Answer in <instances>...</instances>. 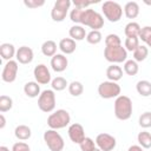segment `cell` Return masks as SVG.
I'll return each mask as SVG.
<instances>
[{
  "label": "cell",
  "mask_w": 151,
  "mask_h": 151,
  "mask_svg": "<svg viewBox=\"0 0 151 151\" xmlns=\"http://www.w3.org/2000/svg\"><path fill=\"white\" fill-rule=\"evenodd\" d=\"M113 110H114V116L119 120H127L132 116L133 106H132V100L124 94H120L119 97L116 98L114 104H113Z\"/></svg>",
  "instance_id": "1"
},
{
  "label": "cell",
  "mask_w": 151,
  "mask_h": 151,
  "mask_svg": "<svg viewBox=\"0 0 151 151\" xmlns=\"http://www.w3.org/2000/svg\"><path fill=\"white\" fill-rule=\"evenodd\" d=\"M70 123H71V116L64 109H59V110L52 112L47 117V125L52 130L64 129L67 125H70Z\"/></svg>",
  "instance_id": "2"
},
{
  "label": "cell",
  "mask_w": 151,
  "mask_h": 151,
  "mask_svg": "<svg viewBox=\"0 0 151 151\" xmlns=\"http://www.w3.org/2000/svg\"><path fill=\"white\" fill-rule=\"evenodd\" d=\"M83 26H87L92 28V31H99L104 26V17L98 13L97 11L92 8H87L83 13L81 18V24Z\"/></svg>",
  "instance_id": "3"
},
{
  "label": "cell",
  "mask_w": 151,
  "mask_h": 151,
  "mask_svg": "<svg viewBox=\"0 0 151 151\" xmlns=\"http://www.w3.org/2000/svg\"><path fill=\"white\" fill-rule=\"evenodd\" d=\"M123 7L116 1H105L101 5V12L110 22H118L123 17Z\"/></svg>",
  "instance_id": "4"
},
{
  "label": "cell",
  "mask_w": 151,
  "mask_h": 151,
  "mask_svg": "<svg viewBox=\"0 0 151 151\" xmlns=\"http://www.w3.org/2000/svg\"><path fill=\"white\" fill-rule=\"evenodd\" d=\"M42 138H44L46 146L51 151H63L65 147L64 138L61 137L59 132H57V130H52V129L46 130L44 132Z\"/></svg>",
  "instance_id": "5"
},
{
  "label": "cell",
  "mask_w": 151,
  "mask_h": 151,
  "mask_svg": "<svg viewBox=\"0 0 151 151\" xmlns=\"http://www.w3.org/2000/svg\"><path fill=\"white\" fill-rule=\"evenodd\" d=\"M55 93L53 90H44L38 97V107L45 113H51L55 109Z\"/></svg>",
  "instance_id": "6"
},
{
  "label": "cell",
  "mask_w": 151,
  "mask_h": 151,
  "mask_svg": "<svg viewBox=\"0 0 151 151\" xmlns=\"http://www.w3.org/2000/svg\"><path fill=\"white\" fill-rule=\"evenodd\" d=\"M104 57L111 64H120L127 60V51L122 45L114 47H105Z\"/></svg>",
  "instance_id": "7"
},
{
  "label": "cell",
  "mask_w": 151,
  "mask_h": 151,
  "mask_svg": "<svg viewBox=\"0 0 151 151\" xmlns=\"http://www.w3.org/2000/svg\"><path fill=\"white\" fill-rule=\"evenodd\" d=\"M120 86L116 81H103L98 85V94L103 99H112L120 96Z\"/></svg>",
  "instance_id": "8"
},
{
  "label": "cell",
  "mask_w": 151,
  "mask_h": 151,
  "mask_svg": "<svg viewBox=\"0 0 151 151\" xmlns=\"http://www.w3.org/2000/svg\"><path fill=\"white\" fill-rule=\"evenodd\" d=\"M72 2L70 0H57L51 9V18L55 22H61L66 19Z\"/></svg>",
  "instance_id": "9"
},
{
  "label": "cell",
  "mask_w": 151,
  "mask_h": 151,
  "mask_svg": "<svg viewBox=\"0 0 151 151\" xmlns=\"http://www.w3.org/2000/svg\"><path fill=\"white\" fill-rule=\"evenodd\" d=\"M96 145L101 151H113L117 145V140L110 133L103 132L96 137Z\"/></svg>",
  "instance_id": "10"
},
{
  "label": "cell",
  "mask_w": 151,
  "mask_h": 151,
  "mask_svg": "<svg viewBox=\"0 0 151 151\" xmlns=\"http://www.w3.org/2000/svg\"><path fill=\"white\" fill-rule=\"evenodd\" d=\"M18 70H19V66H18V61L17 60L6 61V64H5L4 68H2V72H1V79H2V81L8 83V84L13 83L17 79Z\"/></svg>",
  "instance_id": "11"
},
{
  "label": "cell",
  "mask_w": 151,
  "mask_h": 151,
  "mask_svg": "<svg viewBox=\"0 0 151 151\" xmlns=\"http://www.w3.org/2000/svg\"><path fill=\"white\" fill-rule=\"evenodd\" d=\"M33 76L34 79L38 84L40 85H47L52 81V77H51V72L48 70V67L45 64H39L34 67L33 70Z\"/></svg>",
  "instance_id": "12"
},
{
  "label": "cell",
  "mask_w": 151,
  "mask_h": 151,
  "mask_svg": "<svg viewBox=\"0 0 151 151\" xmlns=\"http://www.w3.org/2000/svg\"><path fill=\"white\" fill-rule=\"evenodd\" d=\"M67 133H68V137L71 139L72 143L74 144H80L85 138V130L81 124L79 123H73L68 126V130H67Z\"/></svg>",
  "instance_id": "13"
},
{
  "label": "cell",
  "mask_w": 151,
  "mask_h": 151,
  "mask_svg": "<svg viewBox=\"0 0 151 151\" xmlns=\"http://www.w3.org/2000/svg\"><path fill=\"white\" fill-rule=\"evenodd\" d=\"M33 58H34V53H33V50L31 47H28V46H20L17 50L15 59H17V61L19 64H22V65L31 64Z\"/></svg>",
  "instance_id": "14"
},
{
  "label": "cell",
  "mask_w": 151,
  "mask_h": 151,
  "mask_svg": "<svg viewBox=\"0 0 151 151\" xmlns=\"http://www.w3.org/2000/svg\"><path fill=\"white\" fill-rule=\"evenodd\" d=\"M68 66L67 57L63 53H57L54 57L51 58V67L54 72H64Z\"/></svg>",
  "instance_id": "15"
},
{
  "label": "cell",
  "mask_w": 151,
  "mask_h": 151,
  "mask_svg": "<svg viewBox=\"0 0 151 151\" xmlns=\"http://www.w3.org/2000/svg\"><path fill=\"white\" fill-rule=\"evenodd\" d=\"M58 48L63 54H72L77 48V42L71 38H63L58 44Z\"/></svg>",
  "instance_id": "16"
},
{
  "label": "cell",
  "mask_w": 151,
  "mask_h": 151,
  "mask_svg": "<svg viewBox=\"0 0 151 151\" xmlns=\"http://www.w3.org/2000/svg\"><path fill=\"white\" fill-rule=\"evenodd\" d=\"M0 54H1V58L4 60L9 61V60H13V58L15 57L17 50H15L13 44L4 42V44L0 45Z\"/></svg>",
  "instance_id": "17"
},
{
  "label": "cell",
  "mask_w": 151,
  "mask_h": 151,
  "mask_svg": "<svg viewBox=\"0 0 151 151\" xmlns=\"http://www.w3.org/2000/svg\"><path fill=\"white\" fill-rule=\"evenodd\" d=\"M106 77L110 81H118L123 78V68L117 64H111L106 68Z\"/></svg>",
  "instance_id": "18"
},
{
  "label": "cell",
  "mask_w": 151,
  "mask_h": 151,
  "mask_svg": "<svg viewBox=\"0 0 151 151\" xmlns=\"http://www.w3.org/2000/svg\"><path fill=\"white\" fill-rule=\"evenodd\" d=\"M68 35L74 41H81V40L86 39L87 33H86V31H85L83 25H73L68 29Z\"/></svg>",
  "instance_id": "19"
},
{
  "label": "cell",
  "mask_w": 151,
  "mask_h": 151,
  "mask_svg": "<svg viewBox=\"0 0 151 151\" xmlns=\"http://www.w3.org/2000/svg\"><path fill=\"white\" fill-rule=\"evenodd\" d=\"M24 92L28 98H37L40 96V84L37 81H27L24 85Z\"/></svg>",
  "instance_id": "20"
},
{
  "label": "cell",
  "mask_w": 151,
  "mask_h": 151,
  "mask_svg": "<svg viewBox=\"0 0 151 151\" xmlns=\"http://www.w3.org/2000/svg\"><path fill=\"white\" fill-rule=\"evenodd\" d=\"M124 14L127 19H136L139 15V5L136 1H129L124 6Z\"/></svg>",
  "instance_id": "21"
},
{
  "label": "cell",
  "mask_w": 151,
  "mask_h": 151,
  "mask_svg": "<svg viewBox=\"0 0 151 151\" xmlns=\"http://www.w3.org/2000/svg\"><path fill=\"white\" fill-rule=\"evenodd\" d=\"M14 136H15L17 139H19L21 142L22 140H27L32 136V130H31L29 126L24 125V124H20V125H18L14 129Z\"/></svg>",
  "instance_id": "22"
},
{
  "label": "cell",
  "mask_w": 151,
  "mask_h": 151,
  "mask_svg": "<svg viewBox=\"0 0 151 151\" xmlns=\"http://www.w3.org/2000/svg\"><path fill=\"white\" fill-rule=\"evenodd\" d=\"M57 42L53 40H46L41 45V53L45 57H54L57 54Z\"/></svg>",
  "instance_id": "23"
},
{
  "label": "cell",
  "mask_w": 151,
  "mask_h": 151,
  "mask_svg": "<svg viewBox=\"0 0 151 151\" xmlns=\"http://www.w3.org/2000/svg\"><path fill=\"white\" fill-rule=\"evenodd\" d=\"M140 29H142V27L139 26L138 22L131 21V22L126 24L125 29H124V33H125L126 38H138L139 37V33H140Z\"/></svg>",
  "instance_id": "24"
},
{
  "label": "cell",
  "mask_w": 151,
  "mask_h": 151,
  "mask_svg": "<svg viewBox=\"0 0 151 151\" xmlns=\"http://www.w3.org/2000/svg\"><path fill=\"white\" fill-rule=\"evenodd\" d=\"M136 90H137L139 96L150 97L151 96V81H149V80H139L136 84Z\"/></svg>",
  "instance_id": "25"
},
{
  "label": "cell",
  "mask_w": 151,
  "mask_h": 151,
  "mask_svg": "<svg viewBox=\"0 0 151 151\" xmlns=\"http://www.w3.org/2000/svg\"><path fill=\"white\" fill-rule=\"evenodd\" d=\"M124 72L127 74V76H131V77H133V76H136L137 73H138V71H139V66H138V63L136 61V60H133V59H129V60H126L125 63H124Z\"/></svg>",
  "instance_id": "26"
},
{
  "label": "cell",
  "mask_w": 151,
  "mask_h": 151,
  "mask_svg": "<svg viewBox=\"0 0 151 151\" xmlns=\"http://www.w3.org/2000/svg\"><path fill=\"white\" fill-rule=\"evenodd\" d=\"M149 55V48L145 45H139L134 51H133V60L137 63L144 61Z\"/></svg>",
  "instance_id": "27"
},
{
  "label": "cell",
  "mask_w": 151,
  "mask_h": 151,
  "mask_svg": "<svg viewBox=\"0 0 151 151\" xmlns=\"http://www.w3.org/2000/svg\"><path fill=\"white\" fill-rule=\"evenodd\" d=\"M137 140L139 146L143 149H150L151 147V133L147 131H142L137 136Z\"/></svg>",
  "instance_id": "28"
},
{
  "label": "cell",
  "mask_w": 151,
  "mask_h": 151,
  "mask_svg": "<svg viewBox=\"0 0 151 151\" xmlns=\"http://www.w3.org/2000/svg\"><path fill=\"white\" fill-rule=\"evenodd\" d=\"M51 86H52L53 91L59 92V91H63L66 87H68V83H67V80L64 77H55L54 79H52Z\"/></svg>",
  "instance_id": "29"
},
{
  "label": "cell",
  "mask_w": 151,
  "mask_h": 151,
  "mask_svg": "<svg viewBox=\"0 0 151 151\" xmlns=\"http://www.w3.org/2000/svg\"><path fill=\"white\" fill-rule=\"evenodd\" d=\"M67 88H68L70 94L73 96V97H79L84 92V85L80 81H78V80H74V81L70 83Z\"/></svg>",
  "instance_id": "30"
},
{
  "label": "cell",
  "mask_w": 151,
  "mask_h": 151,
  "mask_svg": "<svg viewBox=\"0 0 151 151\" xmlns=\"http://www.w3.org/2000/svg\"><path fill=\"white\" fill-rule=\"evenodd\" d=\"M138 38H139V40H142L145 44V46L151 47V26H144V27H142Z\"/></svg>",
  "instance_id": "31"
},
{
  "label": "cell",
  "mask_w": 151,
  "mask_h": 151,
  "mask_svg": "<svg viewBox=\"0 0 151 151\" xmlns=\"http://www.w3.org/2000/svg\"><path fill=\"white\" fill-rule=\"evenodd\" d=\"M13 107V99L6 94L0 96V112L5 113Z\"/></svg>",
  "instance_id": "32"
},
{
  "label": "cell",
  "mask_w": 151,
  "mask_h": 151,
  "mask_svg": "<svg viewBox=\"0 0 151 151\" xmlns=\"http://www.w3.org/2000/svg\"><path fill=\"white\" fill-rule=\"evenodd\" d=\"M105 45H106V47L120 46L122 45V39H120V37L118 34H114V33L107 34L105 37Z\"/></svg>",
  "instance_id": "33"
},
{
  "label": "cell",
  "mask_w": 151,
  "mask_h": 151,
  "mask_svg": "<svg viewBox=\"0 0 151 151\" xmlns=\"http://www.w3.org/2000/svg\"><path fill=\"white\" fill-rule=\"evenodd\" d=\"M101 39H103V35H101V33H100V31H90L88 33H87V35H86V41L88 42V44H91V45H97V44H99L100 41H101Z\"/></svg>",
  "instance_id": "34"
},
{
  "label": "cell",
  "mask_w": 151,
  "mask_h": 151,
  "mask_svg": "<svg viewBox=\"0 0 151 151\" xmlns=\"http://www.w3.org/2000/svg\"><path fill=\"white\" fill-rule=\"evenodd\" d=\"M84 11L85 9L77 8V7H74L73 9H71V12H70V19H71V21L74 22L76 25H80L81 24V18H83Z\"/></svg>",
  "instance_id": "35"
},
{
  "label": "cell",
  "mask_w": 151,
  "mask_h": 151,
  "mask_svg": "<svg viewBox=\"0 0 151 151\" xmlns=\"http://www.w3.org/2000/svg\"><path fill=\"white\" fill-rule=\"evenodd\" d=\"M138 123H139V126L143 127V129H149V127H151V112H150V111H146V112L142 113V114L139 116Z\"/></svg>",
  "instance_id": "36"
},
{
  "label": "cell",
  "mask_w": 151,
  "mask_h": 151,
  "mask_svg": "<svg viewBox=\"0 0 151 151\" xmlns=\"http://www.w3.org/2000/svg\"><path fill=\"white\" fill-rule=\"evenodd\" d=\"M79 146H80V150H81V151H93V150L96 149V142H94L92 138L86 137V138L79 144Z\"/></svg>",
  "instance_id": "37"
},
{
  "label": "cell",
  "mask_w": 151,
  "mask_h": 151,
  "mask_svg": "<svg viewBox=\"0 0 151 151\" xmlns=\"http://www.w3.org/2000/svg\"><path fill=\"white\" fill-rule=\"evenodd\" d=\"M139 46V38H126L124 42V47L126 51L133 52Z\"/></svg>",
  "instance_id": "38"
},
{
  "label": "cell",
  "mask_w": 151,
  "mask_h": 151,
  "mask_svg": "<svg viewBox=\"0 0 151 151\" xmlns=\"http://www.w3.org/2000/svg\"><path fill=\"white\" fill-rule=\"evenodd\" d=\"M24 5L27 8L35 9V8H39V7L44 6L45 5V1L44 0H24Z\"/></svg>",
  "instance_id": "39"
},
{
  "label": "cell",
  "mask_w": 151,
  "mask_h": 151,
  "mask_svg": "<svg viewBox=\"0 0 151 151\" xmlns=\"http://www.w3.org/2000/svg\"><path fill=\"white\" fill-rule=\"evenodd\" d=\"M11 151H31V147L25 142H17L13 144Z\"/></svg>",
  "instance_id": "40"
},
{
  "label": "cell",
  "mask_w": 151,
  "mask_h": 151,
  "mask_svg": "<svg viewBox=\"0 0 151 151\" xmlns=\"http://www.w3.org/2000/svg\"><path fill=\"white\" fill-rule=\"evenodd\" d=\"M72 4H73L74 7H77V8L87 9V7H88L90 5H92L93 2H91V1H85V0H74Z\"/></svg>",
  "instance_id": "41"
},
{
  "label": "cell",
  "mask_w": 151,
  "mask_h": 151,
  "mask_svg": "<svg viewBox=\"0 0 151 151\" xmlns=\"http://www.w3.org/2000/svg\"><path fill=\"white\" fill-rule=\"evenodd\" d=\"M127 151H144V150H143V147L139 146V145H131V146L127 149Z\"/></svg>",
  "instance_id": "42"
},
{
  "label": "cell",
  "mask_w": 151,
  "mask_h": 151,
  "mask_svg": "<svg viewBox=\"0 0 151 151\" xmlns=\"http://www.w3.org/2000/svg\"><path fill=\"white\" fill-rule=\"evenodd\" d=\"M0 129H4L5 127V125H6V119H5V116H4V113H1L0 114Z\"/></svg>",
  "instance_id": "43"
},
{
  "label": "cell",
  "mask_w": 151,
  "mask_h": 151,
  "mask_svg": "<svg viewBox=\"0 0 151 151\" xmlns=\"http://www.w3.org/2000/svg\"><path fill=\"white\" fill-rule=\"evenodd\" d=\"M0 151H9V149L6 146H0Z\"/></svg>",
  "instance_id": "44"
},
{
  "label": "cell",
  "mask_w": 151,
  "mask_h": 151,
  "mask_svg": "<svg viewBox=\"0 0 151 151\" xmlns=\"http://www.w3.org/2000/svg\"><path fill=\"white\" fill-rule=\"evenodd\" d=\"M145 4H146V5H150V6H151V1H145Z\"/></svg>",
  "instance_id": "45"
},
{
  "label": "cell",
  "mask_w": 151,
  "mask_h": 151,
  "mask_svg": "<svg viewBox=\"0 0 151 151\" xmlns=\"http://www.w3.org/2000/svg\"><path fill=\"white\" fill-rule=\"evenodd\" d=\"M93 151H101V150H100V149H98V147H96V149H94Z\"/></svg>",
  "instance_id": "46"
}]
</instances>
